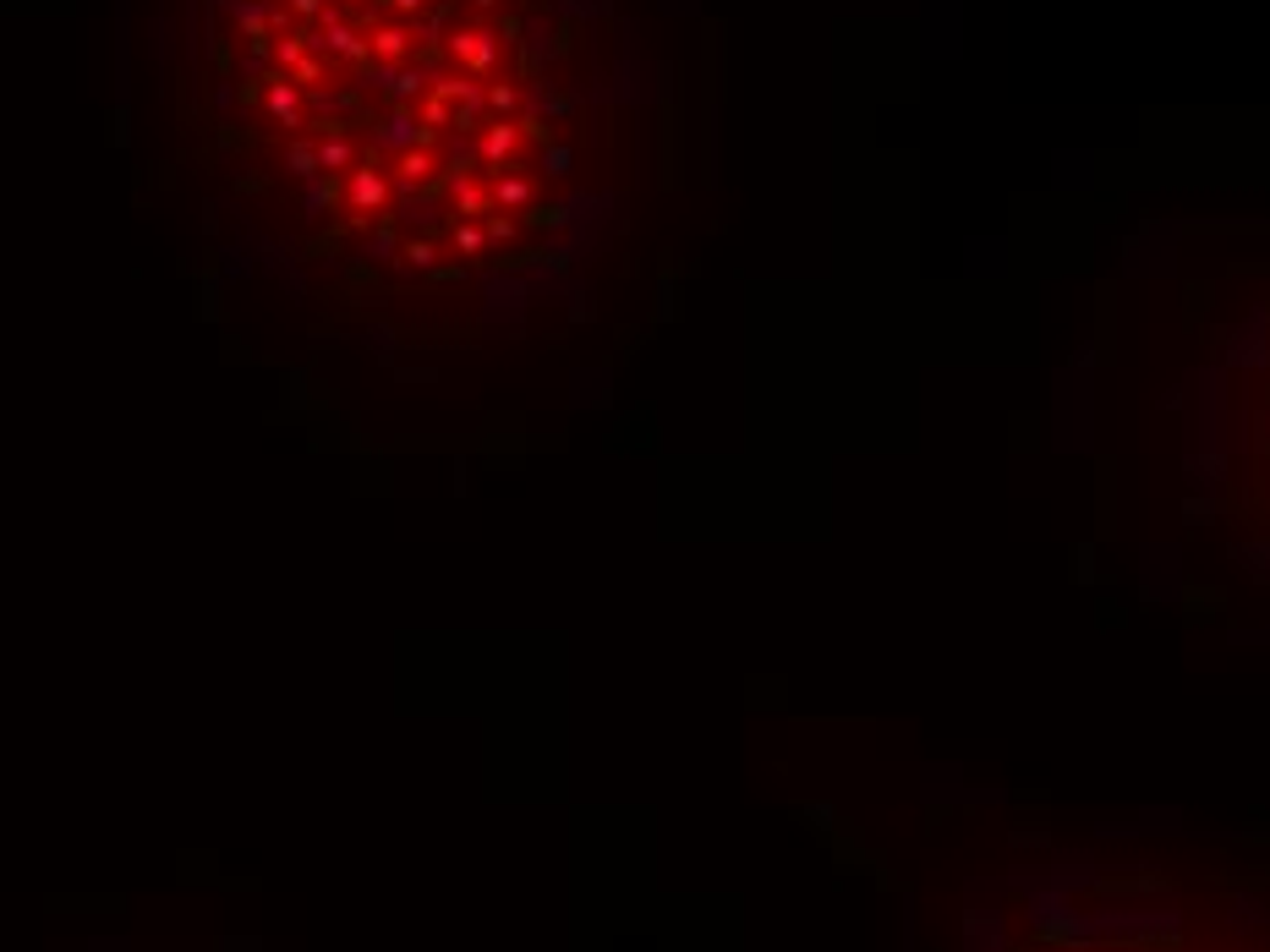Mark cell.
<instances>
[{
    "label": "cell",
    "mask_w": 1270,
    "mask_h": 952,
    "mask_svg": "<svg viewBox=\"0 0 1270 952\" xmlns=\"http://www.w3.org/2000/svg\"><path fill=\"white\" fill-rule=\"evenodd\" d=\"M997 952H1270V898L1145 876H1068L1008 914Z\"/></svg>",
    "instance_id": "cell-1"
},
{
    "label": "cell",
    "mask_w": 1270,
    "mask_h": 952,
    "mask_svg": "<svg viewBox=\"0 0 1270 952\" xmlns=\"http://www.w3.org/2000/svg\"><path fill=\"white\" fill-rule=\"evenodd\" d=\"M1249 400V443H1254V482L1265 488V515H1270V345H1265V367L1254 378V389H1244Z\"/></svg>",
    "instance_id": "cell-2"
}]
</instances>
